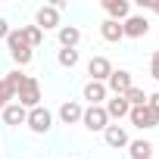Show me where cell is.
I'll return each mask as SVG.
<instances>
[{
	"instance_id": "cell-16",
	"label": "cell",
	"mask_w": 159,
	"mask_h": 159,
	"mask_svg": "<svg viewBox=\"0 0 159 159\" xmlns=\"http://www.w3.org/2000/svg\"><path fill=\"white\" fill-rule=\"evenodd\" d=\"M0 116H3V125H10V128H19V125H25V119H28V109H22L16 100L3 109V112H0Z\"/></svg>"
},
{
	"instance_id": "cell-11",
	"label": "cell",
	"mask_w": 159,
	"mask_h": 159,
	"mask_svg": "<svg viewBox=\"0 0 159 159\" xmlns=\"http://www.w3.org/2000/svg\"><path fill=\"white\" fill-rule=\"evenodd\" d=\"M103 140H106V147H112V150H125L128 143H131V137H128V131H125V125H106V131H103Z\"/></svg>"
},
{
	"instance_id": "cell-21",
	"label": "cell",
	"mask_w": 159,
	"mask_h": 159,
	"mask_svg": "<svg viewBox=\"0 0 159 159\" xmlns=\"http://www.w3.org/2000/svg\"><path fill=\"white\" fill-rule=\"evenodd\" d=\"M25 78H28V75H22V69H13V72L3 75V81H7V88H10L13 94H19V88L25 84Z\"/></svg>"
},
{
	"instance_id": "cell-27",
	"label": "cell",
	"mask_w": 159,
	"mask_h": 159,
	"mask_svg": "<svg viewBox=\"0 0 159 159\" xmlns=\"http://www.w3.org/2000/svg\"><path fill=\"white\" fill-rule=\"evenodd\" d=\"M10 31H13V28H10V22L0 16V41H7V34H10Z\"/></svg>"
},
{
	"instance_id": "cell-6",
	"label": "cell",
	"mask_w": 159,
	"mask_h": 159,
	"mask_svg": "<svg viewBox=\"0 0 159 159\" xmlns=\"http://www.w3.org/2000/svg\"><path fill=\"white\" fill-rule=\"evenodd\" d=\"M128 119H131V125L134 128H140V131H150V128H159V116L143 103V106H131V112H128Z\"/></svg>"
},
{
	"instance_id": "cell-10",
	"label": "cell",
	"mask_w": 159,
	"mask_h": 159,
	"mask_svg": "<svg viewBox=\"0 0 159 159\" xmlns=\"http://www.w3.org/2000/svg\"><path fill=\"white\" fill-rule=\"evenodd\" d=\"M81 100H88V106H103V103L109 100V91H106V84H100V81H88V84L81 88Z\"/></svg>"
},
{
	"instance_id": "cell-9",
	"label": "cell",
	"mask_w": 159,
	"mask_h": 159,
	"mask_svg": "<svg viewBox=\"0 0 159 159\" xmlns=\"http://www.w3.org/2000/svg\"><path fill=\"white\" fill-rule=\"evenodd\" d=\"M88 75H91V81L106 84V78L112 75V62H109L106 56H91V59H88Z\"/></svg>"
},
{
	"instance_id": "cell-1",
	"label": "cell",
	"mask_w": 159,
	"mask_h": 159,
	"mask_svg": "<svg viewBox=\"0 0 159 159\" xmlns=\"http://www.w3.org/2000/svg\"><path fill=\"white\" fill-rule=\"evenodd\" d=\"M7 50H10V56H13V62L22 69V66H28L31 59H34V50L22 41V34H19V28H13L10 34H7Z\"/></svg>"
},
{
	"instance_id": "cell-8",
	"label": "cell",
	"mask_w": 159,
	"mask_h": 159,
	"mask_svg": "<svg viewBox=\"0 0 159 159\" xmlns=\"http://www.w3.org/2000/svg\"><path fill=\"white\" fill-rule=\"evenodd\" d=\"M34 25H38L41 31H50V28H56V31H59L62 19H59V13H56L50 3H44V7H38V10H34Z\"/></svg>"
},
{
	"instance_id": "cell-18",
	"label": "cell",
	"mask_w": 159,
	"mask_h": 159,
	"mask_svg": "<svg viewBox=\"0 0 159 159\" xmlns=\"http://www.w3.org/2000/svg\"><path fill=\"white\" fill-rule=\"evenodd\" d=\"M19 34H22V41H25L31 50H38V47L44 44V31H41L38 25H19Z\"/></svg>"
},
{
	"instance_id": "cell-15",
	"label": "cell",
	"mask_w": 159,
	"mask_h": 159,
	"mask_svg": "<svg viewBox=\"0 0 159 159\" xmlns=\"http://www.w3.org/2000/svg\"><path fill=\"white\" fill-rule=\"evenodd\" d=\"M103 109H106V116H109V122H112V119L119 122V119H125V116L131 112V106H128V100H125V97H116V94H109V100L103 103Z\"/></svg>"
},
{
	"instance_id": "cell-20",
	"label": "cell",
	"mask_w": 159,
	"mask_h": 159,
	"mask_svg": "<svg viewBox=\"0 0 159 159\" xmlns=\"http://www.w3.org/2000/svg\"><path fill=\"white\" fill-rule=\"evenodd\" d=\"M56 62H59L62 69H75L78 62H81V53H78V50H66V47H59V53H56Z\"/></svg>"
},
{
	"instance_id": "cell-25",
	"label": "cell",
	"mask_w": 159,
	"mask_h": 159,
	"mask_svg": "<svg viewBox=\"0 0 159 159\" xmlns=\"http://www.w3.org/2000/svg\"><path fill=\"white\" fill-rule=\"evenodd\" d=\"M137 3H140V10H150L159 16V0H137Z\"/></svg>"
},
{
	"instance_id": "cell-13",
	"label": "cell",
	"mask_w": 159,
	"mask_h": 159,
	"mask_svg": "<svg viewBox=\"0 0 159 159\" xmlns=\"http://www.w3.org/2000/svg\"><path fill=\"white\" fill-rule=\"evenodd\" d=\"M81 112H84V106L78 103V100H66L62 106H59V122L62 125H81Z\"/></svg>"
},
{
	"instance_id": "cell-19",
	"label": "cell",
	"mask_w": 159,
	"mask_h": 159,
	"mask_svg": "<svg viewBox=\"0 0 159 159\" xmlns=\"http://www.w3.org/2000/svg\"><path fill=\"white\" fill-rule=\"evenodd\" d=\"M128 153H131V159H153V143L150 140H131Z\"/></svg>"
},
{
	"instance_id": "cell-5",
	"label": "cell",
	"mask_w": 159,
	"mask_h": 159,
	"mask_svg": "<svg viewBox=\"0 0 159 159\" xmlns=\"http://www.w3.org/2000/svg\"><path fill=\"white\" fill-rule=\"evenodd\" d=\"M122 31H125V38L140 41V38H147V34H150V19H147L143 13H131V16L122 22Z\"/></svg>"
},
{
	"instance_id": "cell-23",
	"label": "cell",
	"mask_w": 159,
	"mask_h": 159,
	"mask_svg": "<svg viewBox=\"0 0 159 159\" xmlns=\"http://www.w3.org/2000/svg\"><path fill=\"white\" fill-rule=\"evenodd\" d=\"M13 100H16V94L7 88V81H3V78H0V112H3V109H7Z\"/></svg>"
},
{
	"instance_id": "cell-22",
	"label": "cell",
	"mask_w": 159,
	"mask_h": 159,
	"mask_svg": "<svg viewBox=\"0 0 159 159\" xmlns=\"http://www.w3.org/2000/svg\"><path fill=\"white\" fill-rule=\"evenodd\" d=\"M122 97L128 100V106H143V103H147V94H143V88H137V84H134V88H128Z\"/></svg>"
},
{
	"instance_id": "cell-12",
	"label": "cell",
	"mask_w": 159,
	"mask_h": 159,
	"mask_svg": "<svg viewBox=\"0 0 159 159\" xmlns=\"http://www.w3.org/2000/svg\"><path fill=\"white\" fill-rule=\"evenodd\" d=\"M103 13L112 22H125L131 16V3H128V0H103Z\"/></svg>"
},
{
	"instance_id": "cell-4",
	"label": "cell",
	"mask_w": 159,
	"mask_h": 159,
	"mask_svg": "<svg viewBox=\"0 0 159 159\" xmlns=\"http://www.w3.org/2000/svg\"><path fill=\"white\" fill-rule=\"evenodd\" d=\"M81 125H84V131H91V134H103L106 125H109V116H106L103 106H84V112H81Z\"/></svg>"
},
{
	"instance_id": "cell-14",
	"label": "cell",
	"mask_w": 159,
	"mask_h": 159,
	"mask_svg": "<svg viewBox=\"0 0 159 159\" xmlns=\"http://www.w3.org/2000/svg\"><path fill=\"white\" fill-rule=\"evenodd\" d=\"M56 41H59V47H66V50H75L78 44H81V28H78V25H59V31H56Z\"/></svg>"
},
{
	"instance_id": "cell-3",
	"label": "cell",
	"mask_w": 159,
	"mask_h": 159,
	"mask_svg": "<svg viewBox=\"0 0 159 159\" xmlns=\"http://www.w3.org/2000/svg\"><path fill=\"white\" fill-rule=\"evenodd\" d=\"M41 81H38V78L34 75H28L25 78V84L19 88V94H16V103L22 106V109H34V106H41Z\"/></svg>"
},
{
	"instance_id": "cell-7",
	"label": "cell",
	"mask_w": 159,
	"mask_h": 159,
	"mask_svg": "<svg viewBox=\"0 0 159 159\" xmlns=\"http://www.w3.org/2000/svg\"><path fill=\"white\" fill-rule=\"evenodd\" d=\"M128 88H134L131 72H128V69H112V75L106 78V91H109V94H116V97H122Z\"/></svg>"
},
{
	"instance_id": "cell-2",
	"label": "cell",
	"mask_w": 159,
	"mask_h": 159,
	"mask_svg": "<svg viewBox=\"0 0 159 159\" xmlns=\"http://www.w3.org/2000/svg\"><path fill=\"white\" fill-rule=\"evenodd\" d=\"M25 125H28V131H31V134L44 137V134H50V128H53V112H50V109L41 103V106L28 109V119H25Z\"/></svg>"
},
{
	"instance_id": "cell-17",
	"label": "cell",
	"mask_w": 159,
	"mask_h": 159,
	"mask_svg": "<svg viewBox=\"0 0 159 159\" xmlns=\"http://www.w3.org/2000/svg\"><path fill=\"white\" fill-rule=\"evenodd\" d=\"M100 38L106 44H119L125 41V31H122V22H112V19H103L100 22Z\"/></svg>"
},
{
	"instance_id": "cell-24",
	"label": "cell",
	"mask_w": 159,
	"mask_h": 159,
	"mask_svg": "<svg viewBox=\"0 0 159 159\" xmlns=\"http://www.w3.org/2000/svg\"><path fill=\"white\" fill-rule=\"evenodd\" d=\"M150 75H153V81H159V50H153L150 56Z\"/></svg>"
},
{
	"instance_id": "cell-26",
	"label": "cell",
	"mask_w": 159,
	"mask_h": 159,
	"mask_svg": "<svg viewBox=\"0 0 159 159\" xmlns=\"http://www.w3.org/2000/svg\"><path fill=\"white\" fill-rule=\"evenodd\" d=\"M147 106L159 116V91H156V94H147Z\"/></svg>"
}]
</instances>
